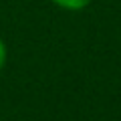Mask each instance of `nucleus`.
<instances>
[{"label":"nucleus","instance_id":"nucleus-1","mask_svg":"<svg viewBox=\"0 0 121 121\" xmlns=\"http://www.w3.org/2000/svg\"><path fill=\"white\" fill-rule=\"evenodd\" d=\"M52 2L65 10H83L91 0H52Z\"/></svg>","mask_w":121,"mask_h":121},{"label":"nucleus","instance_id":"nucleus-2","mask_svg":"<svg viewBox=\"0 0 121 121\" xmlns=\"http://www.w3.org/2000/svg\"><path fill=\"white\" fill-rule=\"evenodd\" d=\"M6 55H8V51H6V44H4V40L0 39V71L4 69V65H6Z\"/></svg>","mask_w":121,"mask_h":121}]
</instances>
